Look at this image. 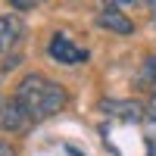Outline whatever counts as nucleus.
Wrapping results in <instances>:
<instances>
[{
  "label": "nucleus",
  "instance_id": "obj_1",
  "mask_svg": "<svg viewBox=\"0 0 156 156\" xmlns=\"http://www.w3.org/2000/svg\"><path fill=\"white\" fill-rule=\"evenodd\" d=\"M12 100L19 103V109L31 122H44V119L56 115L66 106L69 94H66L62 84L50 81L47 75H25L19 81V87H16V94H12Z\"/></svg>",
  "mask_w": 156,
  "mask_h": 156
},
{
  "label": "nucleus",
  "instance_id": "obj_2",
  "mask_svg": "<svg viewBox=\"0 0 156 156\" xmlns=\"http://www.w3.org/2000/svg\"><path fill=\"white\" fill-rule=\"evenodd\" d=\"M50 56H53L56 62H66V66H72V62H84L87 59V50H81V47H75L72 44V37L66 34V31H56L53 37H50Z\"/></svg>",
  "mask_w": 156,
  "mask_h": 156
},
{
  "label": "nucleus",
  "instance_id": "obj_3",
  "mask_svg": "<svg viewBox=\"0 0 156 156\" xmlns=\"http://www.w3.org/2000/svg\"><path fill=\"white\" fill-rule=\"evenodd\" d=\"M97 25H100V28L115 31V34H134V22L128 19L119 6H112V3H103L100 16H97Z\"/></svg>",
  "mask_w": 156,
  "mask_h": 156
},
{
  "label": "nucleus",
  "instance_id": "obj_4",
  "mask_svg": "<svg viewBox=\"0 0 156 156\" xmlns=\"http://www.w3.org/2000/svg\"><path fill=\"white\" fill-rule=\"evenodd\" d=\"M103 112L128 119V122L144 119V109H140V103H134V100H103Z\"/></svg>",
  "mask_w": 156,
  "mask_h": 156
},
{
  "label": "nucleus",
  "instance_id": "obj_5",
  "mask_svg": "<svg viewBox=\"0 0 156 156\" xmlns=\"http://www.w3.org/2000/svg\"><path fill=\"white\" fill-rule=\"evenodd\" d=\"M0 125L9 128V131H25V128L31 125V119L19 109V103L12 100V103H6V106H0Z\"/></svg>",
  "mask_w": 156,
  "mask_h": 156
},
{
  "label": "nucleus",
  "instance_id": "obj_6",
  "mask_svg": "<svg viewBox=\"0 0 156 156\" xmlns=\"http://www.w3.org/2000/svg\"><path fill=\"white\" fill-rule=\"evenodd\" d=\"M19 37H22V25L16 19H9V16H0V56L9 53L19 44Z\"/></svg>",
  "mask_w": 156,
  "mask_h": 156
},
{
  "label": "nucleus",
  "instance_id": "obj_7",
  "mask_svg": "<svg viewBox=\"0 0 156 156\" xmlns=\"http://www.w3.org/2000/svg\"><path fill=\"white\" fill-rule=\"evenodd\" d=\"M144 81L153 84V90H156V56H147V62H144Z\"/></svg>",
  "mask_w": 156,
  "mask_h": 156
},
{
  "label": "nucleus",
  "instance_id": "obj_8",
  "mask_svg": "<svg viewBox=\"0 0 156 156\" xmlns=\"http://www.w3.org/2000/svg\"><path fill=\"white\" fill-rule=\"evenodd\" d=\"M9 6H16V9H34L37 3H34V0H9Z\"/></svg>",
  "mask_w": 156,
  "mask_h": 156
},
{
  "label": "nucleus",
  "instance_id": "obj_9",
  "mask_svg": "<svg viewBox=\"0 0 156 156\" xmlns=\"http://www.w3.org/2000/svg\"><path fill=\"white\" fill-rule=\"evenodd\" d=\"M0 156H16V150H12L6 140H0Z\"/></svg>",
  "mask_w": 156,
  "mask_h": 156
},
{
  "label": "nucleus",
  "instance_id": "obj_10",
  "mask_svg": "<svg viewBox=\"0 0 156 156\" xmlns=\"http://www.w3.org/2000/svg\"><path fill=\"white\" fill-rule=\"evenodd\" d=\"M150 115H153V122H156V90H153V100H150Z\"/></svg>",
  "mask_w": 156,
  "mask_h": 156
},
{
  "label": "nucleus",
  "instance_id": "obj_11",
  "mask_svg": "<svg viewBox=\"0 0 156 156\" xmlns=\"http://www.w3.org/2000/svg\"><path fill=\"white\" fill-rule=\"evenodd\" d=\"M147 156H156V140H150V147H147Z\"/></svg>",
  "mask_w": 156,
  "mask_h": 156
},
{
  "label": "nucleus",
  "instance_id": "obj_12",
  "mask_svg": "<svg viewBox=\"0 0 156 156\" xmlns=\"http://www.w3.org/2000/svg\"><path fill=\"white\" fill-rule=\"evenodd\" d=\"M150 6H153V12H156V3H150Z\"/></svg>",
  "mask_w": 156,
  "mask_h": 156
}]
</instances>
